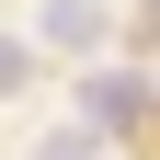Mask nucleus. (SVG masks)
Returning a JSON list of instances; mask_svg holds the SVG:
<instances>
[{"mask_svg": "<svg viewBox=\"0 0 160 160\" xmlns=\"http://www.w3.org/2000/svg\"><path fill=\"white\" fill-rule=\"evenodd\" d=\"M92 149H103V137H92V126H57V137H46V149H34V160H92Z\"/></svg>", "mask_w": 160, "mask_h": 160, "instance_id": "20e7f679", "label": "nucleus"}, {"mask_svg": "<svg viewBox=\"0 0 160 160\" xmlns=\"http://www.w3.org/2000/svg\"><path fill=\"white\" fill-rule=\"evenodd\" d=\"M149 103H160V92L137 69H80V126H92V137H103V126H137Z\"/></svg>", "mask_w": 160, "mask_h": 160, "instance_id": "f257e3e1", "label": "nucleus"}, {"mask_svg": "<svg viewBox=\"0 0 160 160\" xmlns=\"http://www.w3.org/2000/svg\"><path fill=\"white\" fill-rule=\"evenodd\" d=\"M149 12H160V0H149Z\"/></svg>", "mask_w": 160, "mask_h": 160, "instance_id": "39448f33", "label": "nucleus"}, {"mask_svg": "<svg viewBox=\"0 0 160 160\" xmlns=\"http://www.w3.org/2000/svg\"><path fill=\"white\" fill-rule=\"evenodd\" d=\"M103 23H114V0H46V46H57V57H80V69H92Z\"/></svg>", "mask_w": 160, "mask_h": 160, "instance_id": "f03ea898", "label": "nucleus"}, {"mask_svg": "<svg viewBox=\"0 0 160 160\" xmlns=\"http://www.w3.org/2000/svg\"><path fill=\"white\" fill-rule=\"evenodd\" d=\"M23 80H34V46H23V34H0V92H23Z\"/></svg>", "mask_w": 160, "mask_h": 160, "instance_id": "7ed1b4c3", "label": "nucleus"}]
</instances>
